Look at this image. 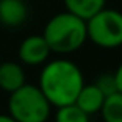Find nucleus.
Masks as SVG:
<instances>
[{
    "label": "nucleus",
    "mask_w": 122,
    "mask_h": 122,
    "mask_svg": "<svg viewBox=\"0 0 122 122\" xmlns=\"http://www.w3.org/2000/svg\"><path fill=\"white\" fill-rule=\"evenodd\" d=\"M85 78L80 67L64 58H58L47 63L41 71L38 86L47 97L52 107H64L74 103Z\"/></svg>",
    "instance_id": "1"
},
{
    "label": "nucleus",
    "mask_w": 122,
    "mask_h": 122,
    "mask_svg": "<svg viewBox=\"0 0 122 122\" xmlns=\"http://www.w3.org/2000/svg\"><path fill=\"white\" fill-rule=\"evenodd\" d=\"M42 36L52 52L60 55L72 53L88 41L86 20L69 11L58 13L46 24Z\"/></svg>",
    "instance_id": "2"
},
{
    "label": "nucleus",
    "mask_w": 122,
    "mask_h": 122,
    "mask_svg": "<svg viewBox=\"0 0 122 122\" xmlns=\"http://www.w3.org/2000/svg\"><path fill=\"white\" fill-rule=\"evenodd\" d=\"M52 105L39 86L22 85L13 91L8 99V114L17 122H47Z\"/></svg>",
    "instance_id": "3"
},
{
    "label": "nucleus",
    "mask_w": 122,
    "mask_h": 122,
    "mask_svg": "<svg viewBox=\"0 0 122 122\" xmlns=\"http://www.w3.org/2000/svg\"><path fill=\"white\" fill-rule=\"evenodd\" d=\"M88 39L102 49L122 46V13L111 8H102L86 20Z\"/></svg>",
    "instance_id": "4"
},
{
    "label": "nucleus",
    "mask_w": 122,
    "mask_h": 122,
    "mask_svg": "<svg viewBox=\"0 0 122 122\" xmlns=\"http://www.w3.org/2000/svg\"><path fill=\"white\" fill-rule=\"evenodd\" d=\"M17 53H19V60L24 64L39 66L47 61L52 50L42 35H31V36H27L20 42Z\"/></svg>",
    "instance_id": "5"
},
{
    "label": "nucleus",
    "mask_w": 122,
    "mask_h": 122,
    "mask_svg": "<svg viewBox=\"0 0 122 122\" xmlns=\"http://www.w3.org/2000/svg\"><path fill=\"white\" fill-rule=\"evenodd\" d=\"M28 17V8L24 0H0V24L14 28Z\"/></svg>",
    "instance_id": "6"
},
{
    "label": "nucleus",
    "mask_w": 122,
    "mask_h": 122,
    "mask_svg": "<svg viewBox=\"0 0 122 122\" xmlns=\"http://www.w3.org/2000/svg\"><path fill=\"white\" fill-rule=\"evenodd\" d=\"M25 85V72L14 61H5L0 64V88L5 92H13Z\"/></svg>",
    "instance_id": "7"
},
{
    "label": "nucleus",
    "mask_w": 122,
    "mask_h": 122,
    "mask_svg": "<svg viewBox=\"0 0 122 122\" xmlns=\"http://www.w3.org/2000/svg\"><path fill=\"white\" fill-rule=\"evenodd\" d=\"M103 100H105V96L92 83V85H83V88L80 89L74 103L78 108H81L86 114H94V113L100 111Z\"/></svg>",
    "instance_id": "8"
},
{
    "label": "nucleus",
    "mask_w": 122,
    "mask_h": 122,
    "mask_svg": "<svg viewBox=\"0 0 122 122\" xmlns=\"http://www.w3.org/2000/svg\"><path fill=\"white\" fill-rule=\"evenodd\" d=\"M66 11L88 20L96 13L107 6V0H63Z\"/></svg>",
    "instance_id": "9"
},
{
    "label": "nucleus",
    "mask_w": 122,
    "mask_h": 122,
    "mask_svg": "<svg viewBox=\"0 0 122 122\" xmlns=\"http://www.w3.org/2000/svg\"><path fill=\"white\" fill-rule=\"evenodd\" d=\"M103 122H122V92H114L105 97L100 111Z\"/></svg>",
    "instance_id": "10"
},
{
    "label": "nucleus",
    "mask_w": 122,
    "mask_h": 122,
    "mask_svg": "<svg viewBox=\"0 0 122 122\" xmlns=\"http://www.w3.org/2000/svg\"><path fill=\"white\" fill-rule=\"evenodd\" d=\"M55 122H89V114H86L75 103H69L56 108Z\"/></svg>",
    "instance_id": "11"
},
{
    "label": "nucleus",
    "mask_w": 122,
    "mask_h": 122,
    "mask_svg": "<svg viewBox=\"0 0 122 122\" xmlns=\"http://www.w3.org/2000/svg\"><path fill=\"white\" fill-rule=\"evenodd\" d=\"M94 85L100 89V92L103 94L105 97L117 92V83H116L114 74H102V75L94 81Z\"/></svg>",
    "instance_id": "12"
},
{
    "label": "nucleus",
    "mask_w": 122,
    "mask_h": 122,
    "mask_svg": "<svg viewBox=\"0 0 122 122\" xmlns=\"http://www.w3.org/2000/svg\"><path fill=\"white\" fill-rule=\"evenodd\" d=\"M114 78H116V83H117V91H119V92H122V63L119 64V67L116 69Z\"/></svg>",
    "instance_id": "13"
},
{
    "label": "nucleus",
    "mask_w": 122,
    "mask_h": 122,
    "mask_svg": "<svg viewBox=\"0 0 122 122\" xmlns=\"http://www.w3.org/2000/svg\"><path fill=\"white\" fill-rule=\"evenodd\" d=\"M0 122H17V121L13 119L10 114H0Z\"/></svg>",
    "instance_id": "14"
}]
</instances>
